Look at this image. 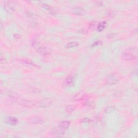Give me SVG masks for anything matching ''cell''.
Listing matches in <instances>:
<instances>
[{"label": "cell", "instance_id": "1", "mask_svg": "<svg viewBox=\"0 0 138 138\" xmlns=\"http://www.w3.org/2000/svg\"><path fill=\"white\" fill-rule=\"evenodd\" d=\"M32 46L37 51L42 55L48 56L51 54L52 52L51 49L42 45L40 43L36 40H34L32 42Z\"/></svg>", "mask_w": 138, "mask_h": 138}, {"label": "cell", "instance_id": "2", "mask_svg": "<svg viewBox=\"0 0 138 138\" xmlns=\"http://www.w3.org/2000/svg\"><path fill=\"white\" fill-rule=\"evenodd\" d=\"M137 48L135 47L128 49L122 53V59L126 61H131L136 59L137 58Z\"/></svg>", "mask_w": 138, "mask_h": 138}, {"label": "cell", "instance_id": "3", "mask_svg": "<svg viewBox=\"0 0 138 138\" xmlns=\"http://www.w3.org/2000/svg\"><path fill=\"white\" fill-rule=\"evenodd\" d=\"M53 102V99L51 98H48L42 99L37 102L35 105L39 107L45 108L51 105Z\"/></svg>", "mask_w": 138, "mask_h": 138}, {"label": "cell", "instance_id": "4", "mask_svg": "<svg viewBox=\"0 0 138 138\" xmlns=\"http://www.w3.org/2000/svg\"><path fill=\"white\" fill-rule=\"evenodd\" d=\"M16 3L14 1H7L5 2L4 5V8L5 10L8 13H11L14 11L15 10V7H16Z\"/></svg>", "mask_w": 138, "mask_h": 138}, {"label": "cell", "instance_id": "5", "mask_svg": "<svg viewBox=\"0 0 138 138\" xmlns=\"http://www.w3.org/2000/svg\"><path fill=\"white\" fill-rule=\"evenodd\" d=\"M17 102H18V104L20 105L23 107H25L28 108L32 107L35 105V103L34 102H32V101L28 100L27 99H25L19 98L18 101H17Z\"/></svg>", "mask_w": 138, "mask_h": 138}, {"label": "cell", "instance_id": "6", "mask_svg": "<svg viewBox=\"0 0 138 138\" xmlns=\"http://www.w3.org/2000/svg\"><path fill=\"white\" fill-rule=\"evenodd\" d=\"M119 81L118 77L114 74H112L108 76L107 78H106V83L108 85H114L117 83Z\"/></svg>", "mask_w": 138, "mask_h": 138}, {"label": "cell", "instance_id": "7", "mask_svg": "<svg viewBox=\"0 0 138 138\" xmlns=\"http://www.w3.org/2000/svg\"><path fill=\"white\" fill-rule=\"evenodd\" d=\"M64 130L61 129L59 126L58 127H55L51 129V134L52 135L56 136V137H61L62 135H63L64 133Z\"/></svg>", "mask_w": 138, "mask_h": 138}, {"label": "cell", "instance_id": "8", "mask_svg": "<svg viewBox=\"0 0 138 138\" xmlns=\"http://www.w3.org/2000/svg\"><path fill=\"white\" fill-rule=\"evenodd\" d=\"M72 11L75 14L79 15V16H83L86 13L85 10L83 8L80 7H76L73 8L72 9Z\"/></svg>", "mask_w": 138, "mask_h": 138}, {"label": "cell", "instance_id": "9", "mask_svg": "<svg viewBox=\"0 0 138 138\" xmlns=\"http://www.w3.org/2000/svg\"><path fill=\"white\" fill-rule=\"evenodd\" d=\"M29 121H30V123H31L32 124H42L44 122V120L42 118L40 117H32L30 119H29Z\"/></svg>", "mask_w": 138, "mask_h": 138}, {"label": "cell", "instance_id": "10", "mask_svg": "<svg viewBox=\"0 0 138 138\" xmlns=\"http://www.w3.org/2000/svg\"><path fill=\"white\" fill-rule=\"evenodd\" d=\"M70 125V122L68 121V120H65V121H62L59 124V127L64 131H65L66 129H67L69 127Z\"/></svg>", "mask_w": 138, "mask_h": 138}, {"label": "cell", "instance_id": "11", "mask_svg": "<svg viewBox=\"0 0 138 138\" xmlns=\"http://www.w3.org/2000/svg\"><path fill=\"white\" fill-rule=\"evenodd\" d=\"M8 96L10 97V98L12 99L13 100L15 101H17V102L18 101L19 99L20 98L18 94H17V93H16L15 92H12V91H9V92L8 93Z\"/></svg>", "mask_w": 138, "mask_h": 138}, {"label": "cell", "instance_id": "12", "mask_svg": "<svg viewBox=\"0 0 138 138\" xmlns=\"http://www.w3.org/2000/svg\"><path fill=\"white\" fill-rule=\"evenodd\" d=\"M85 96V94L82 92H80L77 93L73 97V100L75 101H79L84 99Z\"/></svg>", "mask_w": 138, "mask_h": 138}, {"label": "cell", "instance_id": "13", "mask_svg": "<svg viewBox=\"0 0 138 138\" xmlns=\"http://www.w3.org/2000/svg\"><path fill=\"white\" fill-rule=\"evenodd\" d=\"M7 122L11 125H16L18 123V120L15 117H9L7 119Z\"/></svg>", "mask_w": 138, "mask_h": 138}, {"label": "cell", "instance_id": "14", "mask_svg": "<svg viewBox=\"0 0 138 138\" xmlns=\"http://www.w3.org/2000/svg\"><path fill=\"white\" fill-rule=\"evenodd\" d=\"M106 24L107 23L106 22H101L97 26V30L98 31H102V30H104L106 27Z\"/></svg>", "mask_w": 138, "mask_h": 138}, {"label": "cell", "instance_id": "15", "mask_svg": "<svg viewBox=\"0 0 138 138\" xmlns=\"http://www.w3.org/2000/svg\"><path fill=\"white\" fill-rule=\"evenodd\" d=\"M76 109V107L74 105H67L66 107L65 111L67 112V113H72Z\"/></svg>", "mask_w": 138, "mask_h": 138}, {"label": "cell", "instance_id": "16", "mask_svg": "<svg viewBox=\"0 0 138 138\" xmlns=\"http://www.w3.org/2000/svg\"><path fill=\"white\" fill-rule=\"evenodd\" d=\"M79 45V43L77 42H71L68 43L67 44V48L69 49V48H75L76 46H78Z\"/></svg>", "mask_w": 138, "mask_h": 138}, {"label": "cell", "instance_id": "17", "mask_svg": "<svg viewBox=\"0 0 138 138\" xmlns=\"http://www.w3.org/2000/svg\"><path fill=\"white\" fill-rule=\"evenodd\" d=\"M115 110H116V106H110L107 107L105 108V113H107V114L111 113L113 112L114 111H115Z\"/></svg>", "mask_w": 138, "mask_h": 138}, {"label": "cell", "instance_id": "18", "mask_svg": "<svg viewBox=\"0 0 138 138\" xmlns=\"http://www.w3.org/2000/svg\"><path fill=\"white\" fill-rule=\"evenodd\" d=\"M22 61L23 62H24V63L27 64L34 66V67H38V66L35 63H34V62H33L31 61H30V60H28V59H23Z\"/></svg>", "mask_w": 138, "mask_h": 138}, {"label": "cell", "instance_id": "19", "mask_svg": "<svg viewBox=\"0 0 138 138\" xmlns=\"http://www.w3.org/2000/svg\"><path fill=\"white\" fill-rule=\"evenodd\" d=\"M27 16L29 17V18H31L32 19H37L38 17V16H37L36 14H35L34 13H32L31 12L27 13Z\"/></svg>", "mask_w": 138, "mask_h": 138}, {"label": "cell", "instance_id": "20", "mask_svg": "<svg viewBox=\"0 0 138 138\" xmlns=\"http://www.w3.org/2000/svg\"><path fill=\"white\" fill-rule=\"evenodd\" d=\"M41 5L42 6V7L44 8H45L46 10H50V11H51L53 9V8H51V7H50L49 5H48V4H45L44 3H42Z\"/></svg>", "mask_w": 138, "mask_h": 138}, {"label": "cell", "instance_id": "21", "mask_svg": "<svg viewBox=\"0 0 138 138\" xmlns=\"http://www.w3.org/2000/svg\"><path fill=\"white\" fill-rule=\"evenodd\" d=\"M66 83L67 84V85L69 86H72L73 84V80L72 77H69L66 80Z\"/></svg>", "mask_w": 138, "mask_h": 138}, {"label": "cell", "instance_id": "22", "mask_svg": "<svg viewBox=\"0 0 138 138\" xmlns=\"http://www.w3.org/2000/svg\"><path fill=\"white\" fill-rule=\"evenodd\" d=\"M86 106H87L89 108H93L95 107V104L93 102H86Z\"/></svg>", "mask_w": 138, "mask_h": 138}, {"label": "cell", "instance_id": "23", "mask_svg": "<svg viewBox=\"0 0 138 138\" xmlns=\"http://www.w3.org/2000/svg\"><path fill=\"white\" fill-rule=\"evenodd\" d=\"M97 25V22L95 21V22H91L90 24V28L91 29H94L95 28V27Z\"/></svg>", "mask_w": 138, "mask_h": 138}, {"label": "cell", "instance_id": "24", "mask_svg": "<svg viewBox=\"0 0 138 138\" xmlns=\"http://www.w3.org/2000/svg\"><path fill=\"white\" fill-rule=\"evenodd\" d=\"M100 44V41H97L96 42L93 43L92 44V47H95V46L99 45Z\"/></svg>", "mask_w": 138, "mask_h": 138}, {"label": "cell", "instance_id": "25", "mask_svg": "<svg viewBox=\"0 0 138 138\" xmlns=\"http://www.w3.org/2000/svg\"><path fill=\"white\" fill-rule=\"evenodd\" d=\"M4 57H3L2 54H1V64L3 63V62H4Z\"/></svg>", "mask_w": 138, "mask_h": 138}, {"label": "cell", "instance_id": "26", "mask_svg": "<svg viewBox=\"0 0 138 138\" xmlns=\"http://www.w3.org/2000/svg\"><path fill=\"white\" fill-rule=\"evenodd\" d=\"M14 36H16V37H15V38H19L21 37V36L19 35V34H15Z\"/></svg>", "mask_w": 138, "mask_h": 138}]
</instances>
